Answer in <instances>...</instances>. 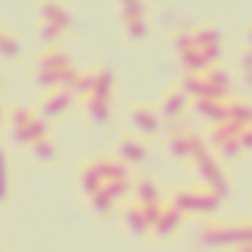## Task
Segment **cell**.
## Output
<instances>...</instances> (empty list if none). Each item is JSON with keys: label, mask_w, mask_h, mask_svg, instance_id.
Segmentation results:
<instances>
[{"label": "cell", "mask_w": 252, "mask_h": 252, "mask_svg": "<svg viewBox=\"0 0 252 252\" xmlns=\"http://www.w3.org/2000/svg\"><path fill=\"white\" fill-rule=\"evenodd\" d=\"M0 252H3V249H0Z\"/></svg>", "instance_id": "obj_1"}]
</instances>
